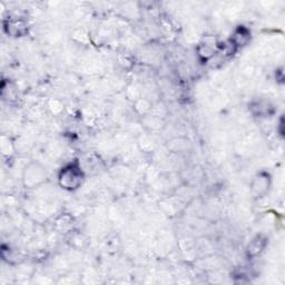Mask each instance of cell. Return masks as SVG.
Returning <instances> with one entry per match:
<instances>
[{
	"mask_svg": "<svg viewBox=\"0 0 285 285\" xmlns=\"http://www.w3.org/2000/svg\"><path fill=\"white\" fill-rule=\"evenodd\" d=\"M84 181V173L77 163L68 164L60 170L58 176L59 185L64 190L75 191L82 185Z\"/></svg>",
	"mask_w": 285,
	"mask_h": 285,
	"instance_id": "obj_1",
	"label": "cell"
},
{
	"mask_svg": "<svg viewBox=\"0 0 285 285\" xmlns=\"http://www.w3.org/2000/svg\"><path fill=\"white\" fill-rule=\"evenodd\" d=\"M46 180V172L39 164L32 163L25 167L22 173V183L28 189L38 186Z\"/></svg>",
	"mask_w": 285,
	"mask_h": 285,
	"instance_id": "obj_2",
	"label": "cell"
},
{
	"mask_svg": "<svg viewBox=\"0 0 285 285\" xmlns=\"http://www.w3.org/2000/svg\"><path fill=\"white\" fill-rule=\"evenodd\" d=\"M4 30L8 36L21 37L27 32V25L21 19L8 18L4 20Z\"/></svg>",
	"mask_w": 285,
	"mask_h": 285,
	"instance_id": "obj_3",
	"label": "cell"
},
{
	"mask_svg": "<svg viewBox=\"0 0 285 285\" xmlns=\"http://www.w3.org/2000/svg\"><path fill=\"white\" fill-rule=\"evenodd\" d=\"M269 184H270L269 175L265 173L259 174L254 179L252 183V192L254 195L256 197H261L263 194H265L267 189H269Z\"/></svg>",
	"mask_w": 285,
	"mask_h": 285,
	"instance_id": "obj_4",
	"label": "cell"
},
{
	"mask_svg": "<svg viewBox=\"0 0 285 285\" xmlns=\"http://www.w3.org/2000/svg\"><path fill=\"white\" fill-rule=\"evenodd\" d=\"M251 33L245 27H238L237 29L234 31L231 39V43L233 45V47H242L245 46L250 41Z\"/></svg>",
	"mask_w": 285,
	"mask_h": 285,
	"instance_id": "obj_5",
	"label": "cell"
},
{
	"mask_svg": "<svg viewBox=\"0 0 285 285\" xmlns=\"http://www.w3.org/2000/svg\"><path fill=\"white\" fill-rule=\"evenodd\" d=\"M250 110L252 112L255 116H266L270 115V112L272 110V107L270 106L269 102L266 101H254L251 104Z\"/></svg>",
	"mask_w": 285,
	"mask_h": 285,
	"instance_id": "obj_6",
	"label": "cell"
},
{
	"mask_svg": "<svg viewBox=\"0 0 285 285\" xmlns=\"http://www.w3.org/2000/svg\"><path fill=\"white\" fill-rule=\"evenodd\" d=\"M266 239L262 236H256L252 242L250 243L247 247V254L248 256H256L260 254L263 248L265 247Z\"/></svg>",
	"mask_w": 285,
	"mask_h": 285,
	"instance_id": "obj_7",
	"label": "cell"
}]
</instances>
